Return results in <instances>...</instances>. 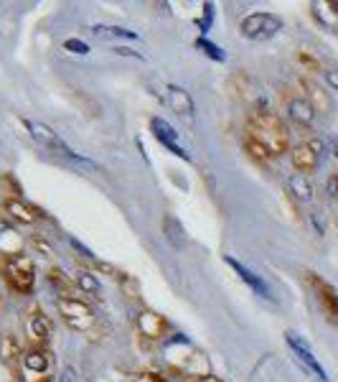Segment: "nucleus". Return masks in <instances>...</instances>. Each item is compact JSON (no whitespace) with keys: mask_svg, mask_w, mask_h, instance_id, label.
<instances>
[{"mask_svg":"<svg viewBox=\"0 0 338 382\" xmlns=\"http://www.w3.org/2000/svg\"><path fill=\"white\" fill-rule=\"evenodd\" d=\"M212 20H214V6L212 3H206L204 6V18H199V31L206 34L209 28H212Z\"/></svg>","mask_w":338,"mask_h":382,"instance_id":"c85d7f7f","label":"nucleus"},{"mask_svg":"<svg viewBox=\"0 0 338 382\" xmlns=\"http://www.w3.org/2000/svg\"><path fill=\"white\" fill-rule=\"evenodd\" d=\"M28 245L36 250V253H41L44 257H53V245L51 242H46L41 235H34L31 240H28Z\"/></svg>","mask_w":338,"mask_h":382,"instance_id":"a878e982","label":"nucleus"},{"mask_svg":"<svg viewBox=\"0 0 338 382\" xmlns=\"http://www.w3.org/2000/svg\"><path fill=\"white\" fill-rule=\"evenodd\" d=\"M196 49H199L201 54H206L212 61H226V51L221 46H216L214 41H209L206 36H199L196 39Z\"/></svg>","mask_w":338,"mask_h":382,"instance_id":"b1692460","label":"nucleus"},{"mask_svg":"<svg viewBox=\"0 0 338 382\" xmlns=\"http://www.w3.org/2000/svg\"><path fill=\"white\" fill-rule=\"evenodd\" d=\"M249 141L259 143L265 148L270 158L287 153L290 151V133L287 125L282 122V117H278L270 110H252L247 115V135Z\"/></svg>","mask_w":338,"mask_h":382,"instance_id":"f257e3e1","label":"nucleus"},{"mask_svg":"<svg viewBox=\"0 0 338 382\" xmlns=\"http://www.w3.org/2000/svg\"><path fill=\"white\" fill-rule=\"evenodd\" d=\"M323 77H325V84H328L333 92H338V69H325Z\"/></svg>","mask_w":338,"mask_h":382,"instance_id":"4c0bfd02","label":"nucleus"},{"mask_svg":"<svg viewBox=\"0 0 338 382\" xmlns=\"http://www.w3.org/2000/svg\"><path fill=\"white\" fill-rule=\"evenodd\" d=\"M3 212L8 219L18 222V224H36L41 217L39 209L31 207L26 199H3Z\"/></svg>","mask_w":338,"mask_h":382,"instance_id":"4468645a","label":"nucleus"},{"mask_svg":"<svg viewBox=\"0 0 338 382\" xmlns=\"http://www.w3.org/2000/svg\"><path fill=\"white\" fill-rule=\"evenodd\" d=\"M193 382H221L219 377H212V375H206V377H199V380H193Z\"/></svg>","mask_w":338,"mask_h":382,"instance_id":"79ce46f5","label":"nucleus"},{"mask_svg":"<svg viewBox=\"0 0 338 382\" xmlns=\"http://www.w3.org/2000/svg\"><path fill=\"white\" fill-rule=\"evenodd\" d=\"M56 309H59L61 321L67 324L72 331L89 334V331L97 326V316H94L92 306H89L84 298H59V301H56Z\"/></svg>","mask_w":338,"mask_h":382,"instance_id":"39448f33","label":"nucleus"},{"mask_svg":"<svg viewBox=\"0 0 338 382\" xmlns=\"http://www.w3.org/2000/svg\"><path fill=\"white\" fill-rule=\"evenodd\" d=\"M163 235H166V240L171 242V248H176V250H181L186 245V229H183V224H181L173 215L163 217Z\"/></svg>","mask_w":338,"mask_h":382,"instance_id":"4be33fe9","label":"nucleus"},{"mask_svg":"<svg viewBox=\"0 0 338 382\" xmlns=\"http://www.w3.org/2000/svg\"><path fill=\"white\" fill-rule=\"evenodd\" d=\"M282 18L275 13H249L239 23V34L249 41H267L282 31Z\"/></svg>","mask_w":338,"mask_h":382,"instance_id":"423d86ee","label":"nucleus"},{"mask_svg":"<svg viewBox=\"0 0 338 382\" xmlns=\"http://www.w3.org/2000/svg\"><path fill=\"white\" fill-rule=\"evenodd\" d=\"M287 191H290L300 204H311L313 196H316L311 176H303V174H290V179H287Z\"/></svg>","mask_w":338,"mask_h":382,"instance_id":"aec40b11","label":"nucleus"},{"mask_svg":"<svg viewBox=\"0 0 338 382\" xmlns=\"http://www.w3.org/2000/svg\"><path fill=\"white\" fill-rule=\"evenodd\" d=\"M285 342H287V347H290L292 355H295V359L303 364L305 372H311L318 382H331L328 380V372H325L323 364L318 362V357L313 355V349L305 344L303 336H298L295 331H285Z\"/></svg>","mask_w":338,"mask_h":382,"instance_id":"6e6552de","label":"nucleus"},{"mask_svg":"<svg viewBox=\"0 0 338 382\" xmlns=\"http://www.w3.org/2000/svg\"><path fill=\"white\" fill-rule=\"evenodd\" d=\"M46 281L51 283V288L59 293V298H84V295L79 293V288H77V283H74V278H69L67 273L61 268H48L46 273Z\"/></svg>","mask_w":338,"mask_h":382,"instance_id":"f3484780","label":"nucleus"},{"mask_svg":"<svg viewBox=\"0 0 338 382\" xmlns=\"http://www.w3.org/2000/svg\"><path fill=\"white\" fill-rule=\"evenodd\" d=\"M0 382H18V377H15V369L11 367V364L0 362Z\"/></svg>","mask_w":338,"mask_h":382,"instance_id":"72a5a7b5","label":"nucleus"},{"mask_svg":"<svg viewBox=\"0 0 338 382\" xmlns=\"http://www.w3.org/2000/svg\"><path fill=\"white\" fill-rule=\"evenodd\" d=\"M305 283H308L311 293L316 295V301H318V306H320V311H323L325 319L338 326V291L333 288L325 278H320L318 273H311V270L305 273Z\"/></svg>","mask_w":338,"mask_h":382,"instance_id":"0eeeda50","label":"nucleus"},{"mask_svg":"<svg viewBox=\"0 0 338 382\" xmlns=\"http://www.w3.org/2000/svg\"><path fill=\"white\" fill-rule=\"evenodd\" d=\"M69 245H72V248H74V253H79V255H82V257H84L86 262H94V260H97V257H94V253H92V250L86 248V245H82L79 240H74V237H69Z\"/></svg>","mask_w":338,"mask_h":382,"instance_id":"cd10ccee","label":"nucleus"},{"mask_svg":"<svg viewBox=\"0 0 338 382\" xmlns=\"http://www.w3.org/2000/svg\"><path fill=\"white\" fill-rule=\"evenodd\" d=\"M163 355H166V362L173 372H178L183 377H199L209 375V362H206V355L201 349H196L188 342L183 334H173L163 342Z\"/></svg>","mask_w":338,"mask_h":382,"instance_id":"f03ea898","label":"nucleus"},{"mask_svg":"<svg viewBox=\"0 0 338 382\" xmlns=\"http://www.w3.org/2000/svg\"><path fill=\"white\" fill-rule=\"evenodd\" d=\"M135 324H138V334L150 342H166L168 331H171V324L155 311H140Z\"/></svg>","mask_w":338,"mask_h":382,"instance_id":"1a4fd4ad","label":"nucleus"},{"mask_svg":"<svg viewBox=\"0 0 338 382\" xmlns=\"http://www.w3.org/2000/svg\"><path fill=\"white\" fill-rule=\"evenodd\" d=\"M112 54L125 56V59H140V61H145V54H140V51H135V49H130V46H115Z\"/></svg>","mask_w":338,"mask_h":382,"instance_id":"c756f323","label":"nucleus"},{"mask_svg":"<svg viewBox=\"0 0 338 382\" xmlns=\"http://www.w3.org/2000/svg\"><path fill=\"white\" fill-rule=\"evenodd\" d=\"M311 224H313V229H316V235L318 237L325 235V219H323L320 212H311Z\"/></svg>","mask_w":338,"mask_h":382,"instance_id":"2f4dec72","label":"nucleus"},{"mask_svg":"<svg viewBox=\"0 0 338 382\" xmlns=\"http://www.w3.org/2000/svg\"><path fill=\"white\" fill-rule=\"evenodd\" d=\"M72 278H74V283H77V288H79L82 295H92V298H100L102 295V286H100V281H97V275H94L92 270L79 268Z\"/></svg>","mask_w":338,"mask_h":382,"instance_id":"412c9836","label":"nucleus"},{"mask_svg":"<svg viewBox=\"0 0 338 382\" xmlns=\"http://www.w3.org/2000/svg\"><path fill=\"white\" fill-rule=\"evenodd\" d=\"M20 357H23V347L18 344V339H15L13 334H3L0 336V362L6 364H18Z\"/></svg>","mask_w":338,"mask_h":382,"instance_id":"5701e85b","label":"nucleus"},{"mask_svg":"<svg viewBox=\"0 0 338 382\" xmlns=\"http://www.w3.org/2000/svg\"><path fill=\"white\" fill-rule=\"evenodd\" d=\"M26 334L31 339V347H48V342H51V319L41 309H36L28 316Z\"/></svg>","mask_w":338,"mask_h":382,"instance_id":"f8f14e48","label":"nucleus"},{"mask_svg":"<svg viewBox=\"0 0 338 382\" xmlns=\"http://www.w3.org/2000/svg\"><path fill=\"white\" fill-rule=\"evenodd\" d=\"M224 262H226V265H229V268L234 270V273L239 275V278H242V281L247 283V286H249V288L254 291V293L262 295V298H267V301H275V293H272L270 283H267L265 278H262V275L252 273V270L247 268V265H242V262L234 260V257H229V255H226V257H224Z\"/></svg>","mask_w":338,"mask_h":382,"instance_id":"9b49d317","label":"nucleus"},{"mask_svg":"<svg viewBox=\"0 0 338 382\" xmlns=\"http://www.w3.org/2000/svg\"><path fill=\"white\" fill-rule=\"evenodd\" d=\"M331 153H333V158L338 161V138H333V143H331Z\"/></svg>","mask_w":338,"mask_h":382,"instance_id":"a19ab883","label":"nucleus"},{"mask_svg":"<svg viewBox=\"0 0 338 382\" xmlns=\"http://www.w3.org/2000/svg\"><path fill=\"white\" fill-rule=\"evenodd\" d=\"M0 275L6 286L13 293L18 295H28L34 293L36 286V262L34 257L28 255H8V257H0Z\"/></svg>","mask_w":338,"mask_h":382,"instance_id":"7ed1b4c3","label":"nucleus"},{"mask_svg":"<svg viewBox=\"0 0 338 382\" xmlns=\"http://www.w3.org/2000/svg\"><path fill=\"white\" fill-rule=\"evenodd\" d=\"M287 117L298 127H311L318 117V113L313 110V105L305 97H290L287 100Z\"/></svg>","mask_w":338,"mask_h":382,"instance_id":"2eb2a0df","label":"nucleus"},{"mask_svg":"<svg viewBox=\"0 0 338 382\" xmlns=\"http://www.w3.org/2000/svg\"><path fill=\"white\" fill-rule=\"evenodd\" d=\"M110 36H112V39H130V41L138 39L135 31H130V28H119V26H110Z\"/></svg>","mask_w":338,"mask_h":382,"instance_id":"473e14b6","label":"nucleus"},{"mask_svg":"<svg viewBox=\"0 0 338 382\" xmlns=\"http://www.w3.org/2000/svg\"><path fill=\"white\" fill-rule=\"evenodd\" d=\"M325 191L331 199H338V174H331L328 176V182H325Z\"/></svg>","mask_w":338,"mask_h":382,"instance_id":"e433bc0d","label":"nucleus"},{"mask_svg":"<svg viewBox=\"0 0 338 382\" xmlns=\"http://www.w3.org/2000/svg\"><path fill=\"white\" fill-rule=\"evenodd\" d=\"M290 163H292V168H295V174L308 176V174H313V171H318L320 155L308 146V141H305V143H298L295 148H290Z\"/></svg>","mask_w":338,"mask_h":382,"instance_id":"ddd939ff","label":"nucleus"},{"mask_svg":"<svg viewBox=\"0 0 338 382\" xmlns=\"http://www.w3.org/2000/svg\"><path fill=\"white\" fill-rule=\"evenodd\" d=\"M133 382H168L166 377L155 375V372H140V375L133 377Z\"/></svg>","mask_w":338,"mask_h":382,"instance_id":"c9c22d12","label":"nucleus"},{"mask_svg":"<svg viewBox=\"0 0 338 382\" xmlns=\"http://www.w3.org/2000/svg\"><path fill=\"white\" fill-rule=\"evenodd\" d=\"M298 59H300V64H303V67H308L311 72H320V64H318L316 59H313V56L308 54V51H300Z\"/></svg>","mask_w":338,"mask_h":382,"instance_id":"f704fd0d","label":"nucleus"},{"mask_svg":"<svg viewBox=\"0 0 338 382\" xmlns=\"http://www.w3.org/2000/svg\"><path fill=\"white\" fill-rule=\"evenodd\" d=\"M245 148H247V153L252 155L254 161H259V163H267L270 161V155H267V151L259 143H254V141H249V138H245Z\"/></svg>","mask_w":338,"mask_h":382,"instance_id":"393cba45","label":"nucleus"},{"mask_svg":"<svg viewBox=\"0 0 338 382\" xmlns=\"http://www.w3.org/2000/svg\"><path fill=\"white\" fill-rule=\"evenodd\" d=\"M303 89L308 94H305V100L311 102L313 110L320 115H331L333 113V100H331V94L323 92V87H318L316 82L311 79H303Z\"/></svg>","mask_w":338,"mask_h":382,"instance_id":"a211bd4d","label":"nucleus"},{"mask_svg":"<svg viewBox=\"0 0 338 382\" xmlns=\"http://www.w3.org/2000/svg\"><path fill=\"white\" fill-rule=\"evenodd\" d=\"M59 382H77V369H74L72 364H67V367L59 372Z\"/></svg>","mask_w":338,"mask_h":382,"instance_id":"58836bf2","label":"nucleus"},{"mask_svg":"<svg viewBox=\"0 0 338 382\" xmlns=\"http://www.w3.org/2000/svg\"><path fill=\"white\" fill-rule=\"evenodd\" d=\"M92 34L97 36V39H112V36H110V26H92Z\"/></svg>","mask_w":338,"mask_h":382,"instance_id":"ea45409f","label":"nucleus"},{"mask_svg":"<svg viewBox=\"0 0 338 382\" xmlns=\"http://www.w3.org/2000/svg\"><path fill=\"white\" fill-rule=\"evenodd\" d=\"M150 130H152V135H155V141H158L163 148H168L173 155H178V158H183V161H191L188 151L178 143V133H176V127H173L171 122L163 120V117H152Z\"/></svg>","mask_w":338,"mask_h":382,"instance_id":"9d476101","label":"nucleus"},{"mask_svg":"<svg viewBox=\"0 0 338 382\" xmlns=\"http://www.w3.org/2000/svg\"><path fill=\"white\" fill-rule=\"evenodd\" d=\"M119 288L125 291L127 298H140V286H138V281H135V278H127L125 283H119Z\"/></svg>","mask_w":338,"mask_h":382,"instance_id":"7c9ffc66","label":"nucleus"},{"mask_svg":"<svg viewBox=\"0 0 338 382\" xmlns=\"http://www.w3.org/2000/svg\"><path fill=\"white\" fill-rule=\"evenodd\" d=\"M15 377L18 382H53V355L48 352V347L26 349Z\"/></svg>","mask_w":338,"mask_h":382,"instance_id":"20e7f679","label":"nucleus"},{"mask_svg":"<svg viewBox=\"0 0 338 382\" xmlns=\"http://www.w3.org/2000/svg\"><path fill=\"white\" fill-rule=\"evenodd\" d=\"M311 13L323 28L338 34V0H316L311 3Z\"/></svg>","mask_w":338,"mask_h":382,"instance_id":"dca6fc26","label":"nucleus"},{"mask_svg":"<svg viewBox=\"0 0 338 382\" xmlns=\"http://www.w3.org/2000/svg\"><path fill=\"white\" fill-rule=\"evenodd\" d=\"M64 49L72 51V54H79V56L89 54V44H86V41H79V39H67L64 41Z\"/></svg>","mask_w":338,"mask_h":382,"instance_id":"bb28decb","label":"nucleus"},{"mask_svg":"<svg viewBox=\"0 0 338 382\" xmlns=\"http://www.w3.org/2000/svg\"><path fill=\"white\" fill-rule=\"evenodd\" d=\"M168 105L176 115H183L188 120H193V100L191 94L178 84H168Z\"/></svg>","mask_w":338,"mask_h":382,"instance_id":"6ab92c4d","label":"nucleus"}]
</instances>
